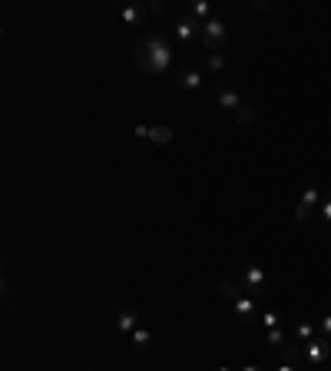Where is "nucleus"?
Instances as JSON below:
<instances>
[{
  "label": "nucleus",
  "instance_id": "obj_21",
  "mask_svg": "<svg viewBox=\"0 0 331 371\" xmlns=\"http://www.w3.org/2000/svg\"><path fill=\"white\" fill-rule=\"evenodd\" d=\"M318 212H321V219L331 225V189L325 192V196H321V209H318Z\"/></svg>",
  "mask_w": 331,
  "mask_h": 371
},
{
  "label": "nucleus",
  "instance_id": "obj_27",
  "mask_svg": "<svg viewBox=\"0 0 331 371\" xmlns=\"http://www.w3.org/2000/svg\"><path fill=\"white\" fill-rule=\"evenodd\" d=\"M216 371H232V368H225V365H219V368H216Z\"/></svg>",
  "mask_w": 331,
  "mask_h": 371
},
{
  "label": "nucleus",
  "instance_id": "obj_24",
  "mask_svg": "<svg viewBox=\"0 0 331 371\" xmlns=\"http://www.w3.org/2000/svg\"><path fill=\"white\" fill-rule=\"evenodd\" d=\"M149 14H166V0H149Z\"/></svg>",
  "mask_w": 331,
  "mask_h": 371
},
{
  "label": "nucleus",
  "instance_id": "obj_25",
  "mask_svg": "<svg viewBox=\"0 0 331 371\" xmlns=\"http://www.w3.org/2000/svg\"><path fill=\"white\" fill-rule=\"evenodd\" d=\"M275 371H298V365H288V361H282Z\"/></svg>",
  "mask_w": 331,
  "mask_h": 371
},
{
  "label": "nucleus",
  "instance_id": "obj_7",
  "mask_svg": "<svg viewBox=\"0 0 331 371\" xmlns=\"http://www.w3.org/2000/svg\"><path fill=\"white\" fill-rule=\"evenodd\" d=\"M232 312H236V322L239 325H252L262 312H258V298L252 295H239L236 302H232Z\"/></svg>",
  "mask_w": 331,
  "mask_h": 371
},
{
  "label": "nucleus",
  "instance_id": "obj_14",
  "mask_svg": "<svg viewBox=\"0 0 331 371\" xmlns=\"http://www.w3.org/2000/svg\"><path fill=\"white\" fill-rule=\"evenodd\" d=\"M189 14H192V17L199 20V23H205V20H212V17H216V10H212V3H209V0H196V3L189 7Z\"/></svg>",
  "mask_w": 331,
  "mask_h": 371
},
{
  "label": "nucleus",
  "instance_id": "obj_8",
  "mask_svg": "<svg viewBox=\"0 0 331 371\" xmlns=\"http://www.w3.org/2000/svg\"><path fill=\"white\" fill-rule=\"evenodd\" d=\"M205 87V76L196 70V67H183V70H176V90L183 93H199Z\"/></svg>",
  "mask_w": 331,
  "mask_h": 371
},
{
  "label": "nucleus",
  "instance_id": "obj_19",
  "mask_svg": "<svg viewBox=\"0 0 331 371\" xmlns=\"http://www.w3.org/2000/svg\"><path fill=\"white\" fill-rule=\"evenodd\" d=\"M265 345L269 348H282V345H288V338H285V328H272V332H265Z\"/></svg>",
  "mask_w": 331,
  "mask_h": 371
},
{
  "label": "nucleus",
  "instance_id": "obj_16",
  "mask_svg": "<svg viewBox=\"0 0 331 371\" xmlns=\"http://www.w3.org/2000/svg\"><path fill=\"white\" fill-rule=\"evenodd\" d=\"M278 358L288 361V365H298V361H305V352H301V345H282L278 348Z\"/></svg>",
  "mask_w": 331,
  "mask_h": 371
},
{
  "label": "nucleus",
  "instance_id": "obj_6",
  "mask_svg": "<svg viewBox=\"0 0 331 371\" xmlns=\"http://www.w3.org/2000/svg\"><path fill=\"white\" fill-rule=\"evenodd\" d=\"M318 209H321V192H318L315 183H308L305 192H301V203L295 205V223H308Z\"/></svg>",
  "mask_w": 331,
  "mask_h": 371
},
{
  "label": "nucleus",
  "instance_id": "obj_13",
  "mask_svg": "<svg viewBox=\"0 0 331 371\" xmlns=\"http://www.w3.org/2000/svg\"><path fill=\"white\" fill-rule=\"evenodd\" d=\"M219 292H222V298H225V302H236L239 295H245V289L239 285V278H222V282H219Z\"/></svg>",
  "mask_w": 331,
  "mask_h": 371
},
{
  "label": "nucleus",
  "instance_id": "obj_23",
  "mask_svg": "<svg viewBox=\"0 0 331 371\" xmlns=\"http://www.w3.org/2000/svg\"><path fill=\"white\" fill-rule=\"evenodd\" d=\"M318 335H325V338L331 341V315H325L321 322H318Z\"/></svg>",
  "mask_w": 331,
  "mask_h": 371
},
{
  "label": "nucleus",
  "instance_id": "obj_28",
  "mask_svg": "<svg viewBox=\"0 0 331 371\" xmlns=\"http://www.w3.org/2000/svg\"><path fill=\"white\" fill-rule=\"evenodd\" d=\"M328 126H331V116H328Z\"/></svg>",
  "mask_w": 331,
  "mask_h": 371
},
{
  "label": "nucleus",
  "instance_id": "obj_4",
  "mask_svg": "<svg viewBox=\"0 0 331 371\" xmlns=\"http://www.w3.org/2000/svg\"><path fill=\"white\" fill-rule=\"evenodd\" d=\"M172 34L183 47H192V43H203V23L192 17V14H183V17L172 23Z\"/></svg>",
  "mask_w": 331,
  "mask_h": 371
},
{
  "label": "nucleus",
  "instance_id": "obj_12",
  "mask_svg": "<svg viewBox=\"0 0 331 371\" xmlns=\"http://www.w3.org/2000/svg\"><path fill=\"white\" fill-rule=\"evenodd\" d=\"M129 345H133L136 352H149V348H152V332H149V328H143V325H139L136 332L129 335Z\"/></svg>",
  "mask_w": 331,
  "mask_h": 371
},
{
  "label": "nucleus",
  "instance_id": "obj_5",
  "mask_svg": "<svg viewBox=\"0 0 331 371\" xmlns=\"http://www.w3.org/2000/svg\"><path fill=\"white\" fill-rule=\"evenodd\" d=\"M301 352H305V361H308L312 368H325L331 361V341L325 335H315L312 341L301 345Z\"/></svg>",
  "mask_w": 331,
  "mask_h": 371
},
{
  "label": "nucleus",
  "instance_id": "obj_2",
  "mask_svg": "<svg viewBox=\"0 0 331 371\" xmlns=\"http://www.w3.org/2000/svg\"><path fill=\"white\" fill-rule=\"evenodd\" d=\"M225 43H229V27L222 17H212L203 23V47L209 54H225Z\"/></svg>",
  "mask_w": 331,
  "mask_h": 371
},
{
  "label": "nucleus",
  "instance_id": "obj_26",
  "mask_svg": "<svg viewBox=\"0 0 331 371\" xmlns=\"http://www.w3.org/2000/svg\"><path fill=\"white\" fill-rule=\"evenodd\" d=\"M239 371H262V368H255V365H245V368H239Z\"/></svg>",
  "mask_w": 331,
  "mask_h": 371
},
{
  "label": "nucleus",
  "instance_id": "obj_22",
  "mask_svg": "<svg viewBox=\"0 0 331 371\" xmlns=\"http://www.w3.org/2000/svg\"><path fill=\"white\" fill-rule=\"evenodd\" d=\"M236 120H239L242 126H249V123H252V120H255V113L249 110V106H242V110H239V113H236Z\"/></svg>",
  "mask_w": 331,
  "mask_h": 371
},
{
  "label": "nucleus",
  "instance_id": "obj_11",
  "mask_svg": "<svg viewBox=\"0 0 331 371\" xmlns=\"http://www.w3.org/2000/svg\"><path fill=\"white\" fill-rule=\"evenodd\" d=\"M116 328L123 335H133L139 328V315H136L133 308H119V312H116Z\"/></svg>",
  "mask_w": 331,
  "mask_h": 371
},
{
  "label": "nucleus",
  "instance_id": "obj_9",
  "mask_svg": "<svg viewBox=\"0 0 331 371\" xmlns=\"http://www.w3.org/2000/svg\"><path fill=\"white\" fill-rule=\"evenodd\" d=\"M119 17H123V23H126V27H143V23H146V17H152V14H149L146 3H129V7H123V10H119Z\"/></svg>",
  "mask_w": 331,
  "mask_h": 371
},
{
  "label": "nucleus",
  "instance_id": "obj_15",
  "mask_svg": "<svg viewBox=\"0 0 331 371\" xmlns=\"http://www.w3.org/2000/svg\"><path fill=\"white\" fill-rule=\"evenodd\" d=\"M172 136H176V133H172V126H149L146 139H152L156 146H166V143H172Z\"/></svg>",
  "mask_w": 331,
  "mask_h": 371
},
{
  "label": "nucleus",
  "instance_id": "obj_1",
  "mask_svg": "<svg viewBox=\"0 0 331 371\" xmlns=\"http://www.w3.org/2000/svg\"><path fill=\"white\" fill-rule=\"evenodd\" d=\"M133 60H136V67L146 76H163L176 67V47H172V40L166 37V34L152 30V34H143V37L136 40Z\"/></svg>",
  "mask_w": 331,
  "mask_h": 371
},
{
  "label": "nucleus",
  "instance_id": "obj_3",
  "mask_svg": "<svg viewBox=\"0 0 331 371\" xmlns=\"http://www.w3.org/2000/svg\"><path fill=\"white\" fill-rule=\"evenodd\" d=\"M239 285L245 289V295H265L269 292V276H265V269L262 265H245L242 269V276H239Z\"/></svg>",
  "mask_w": 331,
  "mask_h": 371
},
{
  "label": "nucleus",
  "instance_id": "obj_18",
  "mask_svg": "<svg viewBox=\"0 0 331 371\" xmlns=\"http://www.w3.org/2000/svg\"><path fill=\"white\" fill-rule=\"evenodd\" d=\"M315 335H318V328H315L312 322H298V325H295V338H298V345H305V341H312Z\"/></svg>",
  "mask_w": 331,
  "mask_h": 371
},
{
  "label": "nucleus",
  "instance_id": "obj_17",
  "mask_svg": "<svg viewBox=\"0 0 331 371\" xmlns=\"http://www.w3.org/2000/svg\"><path fill=\"white\" fill-rule=\"evenodd\" d=\"M258 322H262V328H265V332H272V328H285V318L278 315V312H272V308H269V312H262Z\"/></svg>",
  "mask_w": 331,
  "mask_h": 371
},
{
  "label": "nucleus",
  "instance_id": "obj_20",
  "mask_svg": "<svg viewBox=\"0 0 331 371\" xmlns=\"http://www.w3.org/2000/svg\"><path fill=\"white\" fill-rule=\"evenodd\" d=\"M225 63H229L225 54H209V56H205V67H209L212 74H222V70H225Z\"/></svg>",
  "mask_w": 331,
  "mask_h": 371
},
{
  "label": "nucleus",
  "instance_id": "obj_10",
  "mask_svg": "<svg viewBox=\"0 0 331 371\" xmlns=\"http://www.w3.org/2000/svg\"><path fill=\"white\" fill-rule=\"evenodd\" d=\"M216 103H219L222 110H229V113H239L242 106H245L242 96L232 90V87H219V90H216Z\"/></svg>",
  "mask_w": 331,
  "mask_h": 371
}]
</instances>
